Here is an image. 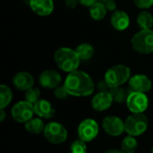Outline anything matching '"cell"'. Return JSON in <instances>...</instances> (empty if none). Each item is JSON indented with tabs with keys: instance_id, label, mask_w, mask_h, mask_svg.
<instances>
[{
	"instance_id": "cell-1",
	"label": "cell",
	"mask_w": 153,
	"mask_h": 153,
	"mask_svg": "<svg viewBox=\"0 0 153 153\" xmlns=\"http://www.w3.org/2000/svg\"><path fill=\"white\" fill-rule=\"evenodd\" d=\"M64 86L69 95L74 97L90 96L93 93L95 89L91 77L87 73L79 70H75L68 74Z\"/></svg>"
},
{
	"instance_id": "cell-27",
	"label": "cell",
	"mask_w": 153,
	"mask_h": 153,
	"mask_svg": "<svg viewBox=\"0 0 153 153\" xmlns=\"http://www.w3.org/2000/svg\"><path fill=\"white\" fill-rule=\"evenodd\" d=\"M54 95L58 100H65V99H66L69 96V93L67 92L66 89L63 85V86H58L57 88L55 89Z\"/></svg>"
},
{
	"instance_id": "cell-4",
	"label": "cell",
	"mask_w": 153,
	"mask_h": 153,
	"mask_svg": "<svg viewBox=\"0 0 153 153\" xmlns=\"http://www.w3.org/2000/svg\"><path fill=\"white\" fill-rule=\"evenodd\" d=\"M149 126V120L143 113L132 114L125 121V129L128 135L140 136L143 134Z\"/></svg>"
},
{
	"instance_id": "cell-26",
	"label": "cell",
	"mask_w": 153,
	"mask_h": 153,
	"mask_svg": "<svg viewBox=\"0 0 153 153\" xmlns=\"http://www.w3.org/2000/svg\"><path fill=\"white\" fill-rule=\"evenodd\" d=\"M71 153H87L86 143L82 140H76L71 144Z\"/></svg>"
},
{
	"instance_id": "cell-30",
	"label": "cell",
	"mask_w": 153,
	"mask_h": 153,
	"mask_svg": "<svg viewBox=\"0 0 153 153\" xmlns=\"http://www.w3.org/2000/svg\"><path fill=\"white\" fill-rule=\"evenodd\" d=\"M103 3L108 11H115L117 8V3L114 0H107Z\"/></svg>"
},
{
	"instance_id": "cell-21",
	"label": "cell",
	"mask_w": 153,
	"mask_h": 153,
	"mask_svg": "<svg viewBox=\"0 0 153 153\" xmlns=\"http://www.w3.org/2000/svg\"><path fill=\"white\" fill-rule=\"evenodd\" d=\"M81 61L89 60L94 54V48L90 43H82L75 48Z\"/></svg>"
},
{
	"instance_id": "cell-11",
	"label": "cell",
	"mask_w": 153,
	"mask_h": 153,
	"mask_svg": "<svg viewBox=\"0 0 153 153\" xmlns=\"http://www.w3.org/2000/svg\"><path fill=\"white\" fill-rule=\"evenodd\" d=\"M129 89L130 92H142L146 93L151 91L152 87V82L151 79L145 74H135L132 76L129 81Z\"/></svg>"
},
{
	"instance_id": "cell-10",
	"label": "cell",
	"mask_w": 153,
	"mask_h": 153,
	"mask_svg": "<svg viewBox=\"0 0 153 153\" xmlns=\"http://www.w3.org/2000/svg\"><path fill=\"white\" fill-rule=\"evenodd\" d=\"M102 128L106 134L110 136H119L124 132L125 121H123L119 117L117 116H108L102 120Z\"/></svg>"
},
{
	"instance_id": "cell-2",
	"label": "cell",
	"mask_w": 153,
	"mask_h": 153,
	"mask_svg": "<svg viewBox=\"0 0 153 153\" xmlns=\"http://www.w3.org/2000/svg\"><path fill=\"white\" fill-rule=\"evenodd\" d=\"M54 60L57 67L66 73H72L79 67L81 59L75 49L70 48H60L54 55Z\"/></svg>"
},
{
	"instance_id": "cell-15",
	"label": "cell",
	"mask_w": 153,
	"mask_h": 153,
	"mask_svg": "<svg viewBox=\"0 0 153 153\" xmlns=\"http://www.w3.org/2000/svg\"><path fill=\"white\" fill-rule=\"evenodd\" d=\"M13 84L17 90L27 91L33 87L34 79L30 74L27 72H20L13 76Z\"/></svg>"
},
{
	"instance_id": "cell-8",
	"label": "cell",
	"mask_w": 153,
	"mask_h": 153,
	"mask_svg": "<svg viewBox=\"0 0 153 153\" xmlns=\"http://www.w3.org/2000/svg\"><path fill=\"white\" fill-rule=\"evenodd\" d=\"M99 132V124L91 118H86L82 120L77 129L79 139L85 143H90L93 141L98 136Z\"/></svg>"
},
{
	"instance_id": "cell-20",
	"label": "cell",
	"mask_w": 153,
	"mask_h": 153,
	"mask_svg": "<svg viewBox=\"0 0 153 153\" xmlns=\"http://www.w3.org/2000/svg\"><path fill=\"white\" fill-rule=\"evenodd\" d=\"M136 22L141 30H150L153 26L152 14L148 11H143L138 14Z\"/></svg>"
},
{
	"instance_id": "cell-32",
	"label": "cell",
	"mask_w": 153,
	"mask_h": 153,
	"mask_svg": "<svg viewBox=\"0 0 153 153\" xmlns=\"http://www.w3.org/2000/svg\"><path fill=\"white\" fill-rule=\"evenodd\" d=\"M79 4H81L83 6L86 7H91L92 4H94L95 3L98 2V0H78Z\"/></svg>"
},
{
	"instance_id": "cell-31",
	"label": "cell",
	"mask_w": 153,
	"mask_h": 153,
	"mask_svg": "<svg viewBox=\"0 0 153 153\" xmlns=\"http://www.w3.org/2000/svg\"><path fill=\"white\" fill-rule=\"evenodd\" d=\"M78 0H65V4L67 8L70 9H74L77 6L78 4Z\"/></svg>"
},
{
	"instance_id": "cell-23",
	"label": "cell",
	"mask_w": 153,
	"mask_h": 153,
	"mask_svg": "<svg viewBox=\"0 0 153 153\" xmlns=\"http://www.w3.org/2000/svg\"><path fill=\"white\" fill-rule=\"evenodd\" d=\"M13 99V93L11 89L2 84L0 86V108H5L12 101Z\"/></svg>"
},
{
	"instance_id": "cell-35",
	"label": "cell",
	"mask_w": 153,
	"mask_h": 153,
	"mask_svg": "<svg viewBox=\"0 0 153 153\" xmlns=\"http://www.w3.org/2000/svg\"><path fill=\"white\" fill-rule=\"evenodd\" d=\"M151 152L153 153V148H152V150H151Z\"/></svg>"
},
{
	"instance_id": "cell-16",
	"label": "cell",
	"mask_w": 153,
	"mask_h": 153,
	"mask_svg": "<svg viewBox=\"0 0 153 153\" xmlns=\"http://www.w3.org/2000/svg\"><path fill=\"white\" fill-rule=\"evenodd\" d=\"M110 22L115 30L122 31L129 27L130 18L126 12L121 10H116L111 15Z\"/></svg>"
},
{
	"instance_id": "cell-34",
	"label": "cell",
	"mask_w": 153,
	"mask_h": 153,
	"mask_svg": "<svg viewBox=\"0 0 153 153\" xmlns=\"http://www.w3.org/2000/svg\"><path fill=\"white\" fill-rule=\"evenodd\" d=\"M104 153H125L124 151H120V150H117V149H110L106 151Z\"/></svg>"
},
{
	"instance_id": "cell-36",
	"label": "cell",
	"mask_w": 153,
	"mask_h": 153,
	"mask_svg": "<svg viewBox=\"0 0 153 153\" xmlns=\"http://www.w3.org/2000/svg\"><path fill=\"white\" fill-rule=\"evenodd\" d=\"M100 1H102V2H105V1H107V0H100Z\"/></svg>"
},
{
	"instance_id": "cell-22",
	"label": "cell",
	"mask_w": 153,
	"mask_h": 153,
	"mask_svg": "<svg viewBox=\"0 0 153 153\" xmlns=\"http://www.w3.org/2000/svg\"><path fill=\"white\" fill-rule=\"evenodd\" d=\"M114 102L117 103H123V102H126L127 97L130 93V91H126V89L122 88L121 86L118 87H114L111 88L109 91Z\"/></svg>"
},
{
	"instance_id": "cell-12",
	"label": "cell",
	"mask_w": 153,
	"mask_h": 153,
	"mask_svg": "<svg viewBox=\"0 0 153 153\" xmlns=\"http://www.w3.org/2000/svg\"><path fill=\"white\" fill-rule=\"evenodd\" d=\"M62 81V77L56 70L48 69L43 71L39 78V84L46 89H56L57 88Z\"/></svg>"
},
{
	"instance_id": "cell-28",
	"label": "cell",
	"mask_w": 153,
	"mask_h": 153,
	"mask_svg": "<svg viewBox=\"0 0 153 153\" xmlns=\"http://www.w3.org/2000/svg\"><path fill=\"white\" fill-rule=\"evenodd\" d=\"M134 3L140 9H149L153 5V0H134Z\"/></svg>"
},
{
	"instance_id": "cell-9",
	"label": "cell",
	"mask_w": 153,
	"mask_h": 153,
	"mask_svg": "<svg viewBox=\"0 0 153 153\" xmlns=\"http://www.w3.org/2000/svg\"><path fill=\"white\" fill-rule=\"evenodd\" d=\"M126 107L132 114L143 113L149 107V99L145 93L132 91L126 100Z\"/></svg>"
},
{
	"instance_id": "cell-14",
	"label": "cell",
	"mask_w": 153,
	"mask_h": 153,
	"mask_svg": "<svg viewBox=\"0 0 153 153\" xmlns=\"http://www.w3.org/2000/svg\"><path fill=\"white\" fill-rule=\"evenodd\" d=\"M30 9L39 16H48L54 11L53 0H30Z\"/></svg>"
},
{
	"instance_id": "cell-17",
	"label": "cell",
	"mask_w": 153,
	"mask_h": 153,
	"mask_svg": "<svg viewBox=\"0 0 153 153\" xmlns=\"http://www.w3.org/2000/svg\"><path fill=\"white\" fill-rule=\"evenodd\" d=\"M33 106L35 114L40 118L48 119L55 115V108L47 100H39Z\"/></svg>"
},
{
	"instance_id": "cell-6",
	"label": "cell",
	"mask_w": 153,
	"mask_h": 153,
	"mask_svg": "<svg viewBox=\"0 0 153 153\" xmlns=\"http://www.w3.org/2000/svg\"><path fill=\"white\" fill-rule=\"evenodd\" d=\"M43 134L46 140L53 144H61L67 139L66 128L58 122H50L46 125Z\"/></svg>"
},
{
	"instance_id": "cell-5",
	"label": "cell",
	"mask_w": 153,
	"mask_h": 153,
	"mask_svg": "<svg viewBox=\"0 0 153 153\" xmlns=\"http://www.w3.org/2000/svg\"><path fill=\"white\" fill-rule=\"evenodd\" d=\"M131 44L134 51L140 54H151L153 52V30H141L135 33L132 39Z\"/></svg>"
},
{
	"instance_id": "cell-3",
	"label": "cell",
	"mask_w": 153,
	"mask_h": 153,
	"mask_svg": "<svg viewBox=\"0 0 153 153\" xmlns=\"http://www.w3.org/2000/svg\"><path fill=\"white\" fill-rule=\"evenodd\" d=\"M131 78V70L125 65H117L109 69L105 74L104 80L108 82L110 88L118 87L126 83Z\"/></svg>"
},
{
	"instance_id": "cell-33",
	"label": "cell",
	"mask_w": 153,
	"mask_h": 153,
	"mask_svg": "<svg viewBox=\"0 0 153 153\" xmlns=\"http://www.w3.org/2000/svg\"><path fill=\"white\" fill-rule=\"evenodd\" d=\"M5 118V112L4 108H0V122H3Z\"/></svg>"
},
{
	"instance_id": "cell-13",
	"label": "cell",
	"mask_w": 153,
	"mask_h": 153,
	"mask_svg": "<svg viewBox=\"0 0 153 153\" xmlns=\"http://www.w3.org/2000/svg\"><path fill=\"white\" fill-rule=\"evenodd\" d=\"M114 100L109 91H100L91 100V107L94 110L101 112L108 109Z\"/></svg>"
},
{
	"instance_id": "cell-29",
	"label": "cell",
	"mask_w": 153,
	"mask_h": 153,
	"mask_svg": "<svg viewBox=\"0 0 153 153\" xmlns=\"http://www.w3.org/2000/svg\"><path fill=\"white\" fill-rule=\"evenodd\" d=\"M97 87H98V90H99L100 91H109L110 89H111V88L109 87V85L108 84V82H107L105 80L100 81V82L98 83Z\"/></svg>"
},
{
	"instance_id": "cell-19",
	"label": "cell",
	"mask_w": 153,
	"mask_h": 153,
	"mask_svg": "<svg viewBox=\"0 0 153 153\" xmlns=\"http://www.w3.org/2000/svg\"><path fill=\"white\" fill-rule=\"evenodd\" d=\"M107 8L104 4V3L101 1H98L97 3H95L94 4H92L90 7V15L91 17L95 20V21H100L103 20L107 14Z\"/></svg>"
},
{
	"instance_id": "cell-24",
	"label": "cell",
	"mask_w": 153,
	"mask_h": 153,
	"mask_svg": "<svg viewBox=\"0 0 153 153\" xmlns=\"http://www.w3.org/2000/svg\"><path fill=\"white\" fill-rule=\"evenodd\" d=\"M121 146H122V151H124L125 153H134L137 150L138 143L134 136L128 135L124 138Z\"/></svg>"
},
{
	"instance_id": "cell-18",
	"label": "cell",
	"mask_w": 153,
	"mask_h": 153,
	"mask_svg": "<svg viewBox=\"0 0 153 153\" xmlns=\"http://www.w3.org/2000/svg\"><path fill=\"white\" fill-rule=\"evenodd\" d=\"M45 124L40 117H32L25 123V130L31 134H39L44 132Z\"/></svg>"
},
{
	"instance_id": "cell-25",
	"label": "cell",
	"mask_w": 153,
	"mask_h": 153,
	"mask_svg": "<svg viewBox=\"0 0 153 153\" xmlns=\"http://www.w3.org/2000/svg\"><path fill=\"white\" fill-rule=\"evenodd\" d=\"M39 97H40V91L38 88L32 87L25 92V100L33 105L38 100H39Z\"/></svg>"
},
{
	"instance_id": "cell-7",
	"label": "cell",
	"mask_w": 153,
	"mask_h": 153,
	"mask_svg": "<svg viewBox=\"0 0 153 153\" xmlns=\"http://www.w3.org/2000/svg\"><path fill=\"white\" fill-rule=\"evenodd\" d=\"M35 114L34 111V106L33 104L22 100L19 101L16 104L13 105L11 110L12 117L14 121L18 123H26L30 119L33 117V115Z\"/></svg>"
}]
</instances>
